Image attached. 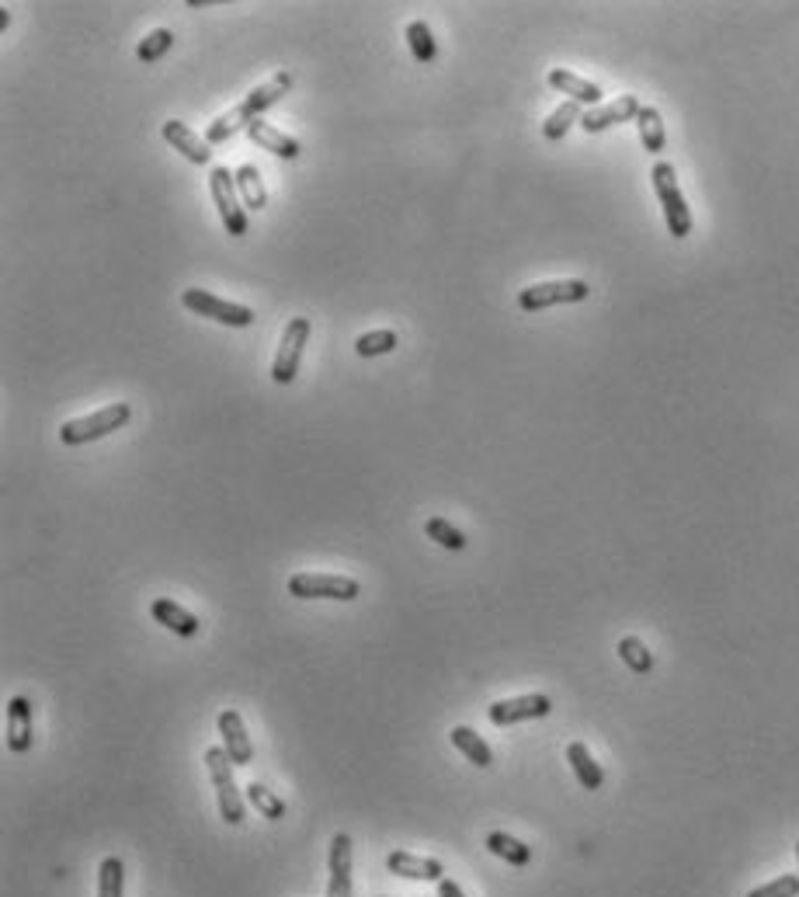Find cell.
<instances>
[{"instance_id": "obj_1", "label": "cell", "mask_w": 799, "mask_h": 897, "mask_svg": "<svg viewBox=\"0 0 799 897\" xmlns=\"http://www.w3.org/2000/svg\"><path fill=\"white\" fill-rule=\"evenodd\" d=\"M129 418H133V407H129L126 400H115V404L101 407V411L84 414V418H77V421H67V425L60 428V442L63 446L98 442V439H105V435H112L115 428L129 425Z\"/></svg>"}, {"instance_id": "obj_2", "label": "cell", "mask_w": 799, "mask_h": 897, "mask_svg": "<svg viewBox=\"0 0 799 897\" xmlns=\"http://www.w3.org/2000/svg\"><path fill=\"white\" fill-rule=\"evenodd\" d=\"M650 181H654V192H657V199H661L664 223H667V230H671V237L685 240L688 233H692V213H688V206H685V195H681V188H678L674 167L667 164V160H657L654 171H650Z\"/></svg>"}, {"instance_id": "obj_3", "label": "cell", "mask_w": 799, "mask_h": 897, "mask_svg": "<svg viewBox=\"0 0 799 897\" xmlns=\"http://www.w3.org/2000/svg\"><path fill=\"white\" fill-rule=\"evenodd\" d=\"M205 765H209V779L216 786V804H219V818H223L230 828H237L244 821V800L237 790V779H233V762L226 755V748H209L205 751Z\"/></svg>"}, {"instance_id": "obj_4", "label": "cell", "mask_w": 799, "mask_h": 897, "mask_svg": "<svg viewBox=\"0 0 799 897\" xmlns=\"http://www.w3.org/2000/svg\"><path fill=\"white\" fill-rule=\"evenodd\" d=\"M209 188H212V202L219 209V220H223L226 233L230 237H244L247 233V213H244V202L237 199V174L230 167L216 164L209 171Z\"/></svg>"}, {"instance_id": "obj_5", "label": "cell", "mask_w": 799, "mask_h": 897, "mask_svg": "<svg viewBox=\"0 0 799 897\" xmlns=\"http://www.w3.org/2000/svg\"><path fill=\"white\" fill-rule=\"evenodd\" d=\"M306 345H310V317H292L282 331V341H278L275 362H271V379L278 386H289L296 379Z\"/></svg>"}, {"instance_id": "obj_6", "label": "cell", "mask_w": 799, "mask_h": 897, "mask_svg": "<svg viewBox=\"0 0 799 897\" xmlns=\"http://www.w3.org/2000/svg\"><path fill=\"white\" fill-rule=\"evenodd\" d=\"M292 598H327V602H355L362 595L355 578L344 574H292L289 578Z\"/></svg>"}, {"instance_id": "obj_7", "label": "cell", "mask_w": 799, "mask_h": 897, "mask_svg": "<svg viewBox=\"0 0 799 897\" xmlns=\"http://www.w3.org/2000/svg\"><path fill=\"white\" fill-rule=\"evenodd\" d=\"M591 296V286L581 279H556V282H535V286H525L518 293V306L525 313H539L546 306L556 303H581V299Z\"/></svg>"}, {"instance_id": "obj_8", "label": "cell", "mask_w": 799, "mask_h": 897, "mask_svg": "<svg viewBox=\"0 0 799 897\" xmlns=\"http://www.w3.org/2000/svg\"><path fill=\"white\" fill-rule=\"evenodd\" d=\"M181 303H185L192 313H199V317L216 320V324H226V327H251L254 324L251 306L219 299V296L205 293V289H185V293H181Z\"/></svg>"}, {"instance_id": "obj_9", "label": "cell", "mask_w": 799, "mask_h": 897, "mask_svg": "<svg viewBox=\"0 0 799 897\" xmlns=\"http://www.w3.org/2000/svg\"><path fill=\"white\" fill-rule=\"evenodd\" d=\"M549 710H553L549 696H542V692H529V696L497 699V703L487 710V717H490V724L494 727H511V724H522V720L549 717Z\"/></svg>"}, {"instance_id": "obj_10", "label": "cell", "mask_w": 799, "mask_h": 897, "mask_svg": "<svg viewBox=\"0 0 799 897\" xmlns=\"http://www.w3.org/2000/svg\"><path fill=\"white\" fill-rule=\"evenodd\" d=\"M640 98H636V94H622V98H615V101H608V105H598V108H591V112H584V119H581V129L584 133H605V129H612V126H619V122H629V119H636V115H640Z\"/></svg>"}, {"instance_id": "obj_11", "label": "cell", "mask_w": 799, "mask_h": 897, "mask_svg": "<svg viewBox=\"0 0 799 897\" xmlns=\"http://www.w3.org/2000/svg\"><path fill=\"white\" fill-rule=\"evenodd\" d=\"M219 734H223V748L230 755L233 765H251L254 762V745L247 738L244 717L237 710H223L219 713Z\"/></svg>"}, {"instance_id": "obj_12", "label": "cell", "mask_w": 799, "mask_h": 897, "mask_svg": "<svg viewBox=\"0 0 799 897\" xmlns=\"http://www.w3.org/2000/svg\"><path fill=\"white\" fill-rule=\"evenodd\" d=\"M160 133H164V140L171 143V147L178 150L181 157L192 160V164H209V160H212V147H209V143H205V136L192 133V129H188L185 122L167 119L164 126H160Z\"/></svg>"}, {"instance_id": "obj_13", "label": "cell", "mask_w": 799, "mask_h": 897, "mask_svg": "<svg viewBox=\"0 0 799 897\" xmlns=\"http://www.w3.org/2000/svg\"><path fill=\"white\" fill-rule=\"evenodd\" d=\"M386 870L397 873V877H407V880H424V884H442L445 880V866L438 863V859L410 856V852H390Z\"/></svg>"}, {"instance_id": "obj_14", "label": "cell", "mask_w": 799, "mask_h": 897, "mask_svg": "<svg viewBox=\"0 0 799 897\" xmlns=\"http://www.w3.org/2000/svg\"><path fill=\"white\" fill-rule=\"evenodd\" d=\"M7 748L25 755L32 748V703L25 696L7 699Z\"/></svg>"}, {"instance_id": "obj_15", "label": "cell", "mask_w": 799, "mask_h": 897, "mask_svg": "<svg viewBox=\"0 0 799 897\" xmlns=\"http://www.w3.org/2000/svg\"><path fill=\"white\" fill-rule=\"evenodd\" d=\"M150 616L157 619L160 626H167L171 633H178V637H185V640L199 637V616H192L185 605L171 602V598H153Z\"/></svg>"}, {"instance_id": "obj_16", "label": "cell", "mask_w": 799, "mask_h": 897, "mask_svg": "<svg viewBox=\"0 0 799 897\" xmlns=\"http://www.w3.org/2000/svg\"><path fill=\"white\" fill-rule=\"evenodd\" d=\"M331 884H327V897H351V838L344 831H337L331 838Z\"/></svg>"}, {"instance_id": "obj_17", "label": "cell", "mask_w": 799, "mask_h": 897, "mask_svg": "<svg viewBox=\"0 0 799 897\" xmlns=\"http://www.w3.org/2000/svg\"><path fill=\"white\" fill-rule=\"evenodd\" d=\"M546 80H549V87H556L560 94H567V98L577 101V105H591V108L601 105V87L591 84V80H584V77H577V74H570V70L556 67V70H549Z\"/></svg>"}, {"instance_id": "obj_18", "label": "cell", "mask_w": 799, "mask_h": 897, "mask_svg": "<svg viewBox=\"0 0 799 897\" xmlns=\"http://www.w3.org/2000/svg\"><path fill=\"white\" fill-rule=\"evenodd\" d=\"M289 91H292V74H275L261 87H254L240 105H244V112L251 115V122H254V119H261V112H268L271 105H278Z\"/></svg>"}, {"instance_id": "obj_19", "label": "cell", "mask_w": 799, "mask_h": 897, "mask_svg": "<svg viewBox=\"0 0 799 897\" xmlns=\"http://www.w3.org/2000/svg\"><path fill=\"white\" fill-rule=\"evenodd\" d=\"M247 136H251L261 150L275 153V157H282V160H296L299 157V143L292 140V136H285L282 129H275L271 122H265V119H254L251 126H247Z\"/></svg>"}, {"instance_id": "obj_20", "label": "cell", "mask_w": 799, "mask_h": 897, "mask_svg": "<svg viewBox=\"0 0 799 897\" xmlns=\"http://www.w3.org/2000/svg\"><path fill=\"white\" fill-rule=\"evenodd\" d=\"M567 762H570V769H574L577 783H581L584 790H601V783H605V769L595 762V755H591L584 741H570Z\"/></svg>"}, {"instance_id": "obj_21", "label": "cell", "mask_w": 799, "mask_h": 897, "mask_svg": "<svg viewBox=\"0 0 799 897\" xmlns=\"http://www.w3.org/2000/svg\"><path fill=\"white\" fill-rule=\"evenodd\" d=\"M487 849L494 852L497 859H504L508 866H529L532 863V845L518 842L515 835H508V831H490L487 835Z\"/></svg>"}, {"instance_id": "obj_22", "label": "cell", "mask_w": 799, "mask_h": 897, "mask_svg": "<svg viewBox=\"0 0 799 897\" xmlns=\"http://www.w3.org/2000/svg\"><path fill=\"white\" fill-rule=\"evenodd\" d=\"M247 126H251V115L244 112V105H237V108H230L226 115H219V119L209 122V129H205V143H209V147H219V143L233 140L240 129L247 133Z\"/></svg>"}, {"instance_id": "obj_23", "label": "cell", "mask_w": 799, "mask_h": 897, "mask_svg": "<svg viewBox=\"0 0 799 897\" xmlns=\"http://www.w3.org/2000/svg\"><path fill=\"white\" fill-rule=\"evenodd\" d=\"M237 192H240V202H244L247 209H254V213H261V209L268 206V188L254 164H244L237 171Z\"/></svg>"}, {"instance_id": "obj_24", "label": "cell", "mask_w": 799, "mask_h": 897, "mask_svg": "<svg viewBox=\"0 0 799 897\" xmlns=\"http://www.w3.org/2000/svg\"><path fill=\"white\" fill-rule=\"evenodd\" d=\"M449 738H452V745H456L469 758V762L476 765V769H490V762H494V751H490V745L480 738V734L469 731V727H452Z\"/></svg>"}, {"instance_id": "obj_25", "label": "cell", "mask_w": 799, "mask_h": 897, "mask_svg": "<svg viewBox=\"0 0 799 897\" xmlns=\"http://www.w3.org/2000/svg\"><path fill=\"white\" fill-rule=\"evenodd\" d=\"M636 126H640V143L647 153H661L664 143H667V133H664V119L657 108L643 105L640 115H636Z\"/></svg>"}, {"instance_id": "obj_26", "label": "cell", "mask_w": 799, "mask_h": 897, "mask_svg": "<svg viewBox=\"0 0 799 897\" xmlns=\"http://www.w3.org/2000/svg\"><path fill=\"white\" fill-rule=\"evenodd\" d=\"M581 119H584V112H581V105H577V101H563L560 108H556L553 115H549L546 122H542V136H546L549 143H556V140H563V136H567V129L574 126H581Z\"/></svg>"}, {"instance_id": "obj_27", "label": "cell", "mask_w": 799, "mask_h": 897, "mask_svg": "<svg viewBox=\"0 0 799 897\" xmlns=\"http://www.w3.org/2000/svg\"><path fill=\"white\" fill-rule=\"evenodd\" d=\"M619 658H622V665H626L629 672H636V675L654 672V654L647 651V644H643L640 637H622L619 640Z\"/></svg>"}, {"instance_id": "obj_28", "label": "cell", "mask_w": 799, "mask_h": 897, "mask_svg": "<svg viewBox=\"0 0 799 897\" xmlns=\"http://www.w3.org/2000/svg\"><path fill=\"white\" fill-rule=\"evenodd\" d=\"M407 46L414 53L417 63H435L438 60V42L431 39V28L424 21H410L407 25Z\"/></svg>"}, {"instance_id": "obj_29", "label": "cell", "mask_w": 799, "mask_h": 897, "mask_svg": "<svg viewBox=\"0 0 799 897\" xmlns=\"http://www.w3.org/2000/svg\"><path fill=\"white\" fill-rule=\"evenodd\" d=\"M247 804H251L254 811H258L261 818H268V821H282L285 818L282 797H275V793H271L265 783H251V786H247Z\"/></svg>"}, {"instance_id": "obj_30", "label": "cell", "mask_w": 799, "mask_h": 897, "mask_svg": "<svg viewBox=\"0 0 799 897\" xmlns=\"http://www.w3.org/2000/svg\"><path fill=\"white\" fill-rule=\"evenodd\" d=\"M424 536L435 539V543L445 546V550H466V536L456 529V525H449V519H442V515H431V519L424 522Z\"/></svg>"}, {"instance_id": "obj_31", "label": "cell", "mask_w": 799, "mask_h": 897, "mask_svg": "<svg viewBox=\"0 0 799 897\" xmlns=\"http://www.w3.org/2000/svg\"><path fill=\"white\" fill-rule=\"evenodd\" d=\"M397 345H400L397 331H369L355 341V352L362 355V359H379V355H390Z\"/></svg>"}, {"instance_id": "obj_32", "label": "cell", "mask_w": 799, "mask_h": 897, "mask_svg": "<svg viewBox=\"0 0 799 897\" xmlns=\"http://www.w3.org/2000/svg\"><path fill=\"white\" fill-rule=\"evenodd\" d=\"M122 884H126V866L119 856H108L98 870V897H122Z\"/></svg>"}, {"instance_id": "obj_33", "label": "cell", "mask_w": 799, "mask_h": 897, "mask_svg": "<svg viewBox=\"0 0 799 897\" xmlns=\"http://www.w3.org/2000/svg\"><path fill=\"white\" fill-rule=\"evenodd\" d=\"M171 46H174V32H171V28H153V32L146 35L143 42H139L136 56H139V63H146V67H150V63H157Z\"/></svg>"}, {"instance_id": "obj_34", "label": "cell", "mask_w": 799, "mask_h": 897, "mask_svg": "<svg viewBox=\"0 0 799 897\" xmlns=\"http://www.w3.org/2000/svg\"><path fill=\"white\" fill-rule=\"evenodd\" d=\"M799 894V877L796 873H786V877L772 880V884H761L754 887L747 897H796Z\"/></svg>"}, {"instance_id": "obj_35", "label": "cell", "mask_w": 799, "mask_h": 897, "mask_svg": "<svg viewBox=\"0 0 799 897\" xmlns=\"http://www.w3.org/2000/svg\"><path fill=\"white\" fill-rule=\"evenodd\" d=\"M438 897H466V894L456 880H442V884H438Z\"/></svg>"}, {"instance_id": "obj_36", "label": "cell", "mask_w": 799, "mask_h": 897, "mask_svg": "<svg viewBox=\"0 0 799 897\" xmlns=\"http://www.w3.org/2000/svg\"><path fill=\"white\" fill-rule=\"evenodd\" d=\"M796 859H799V842H796Z\"/></svg>"}]
</instances>
